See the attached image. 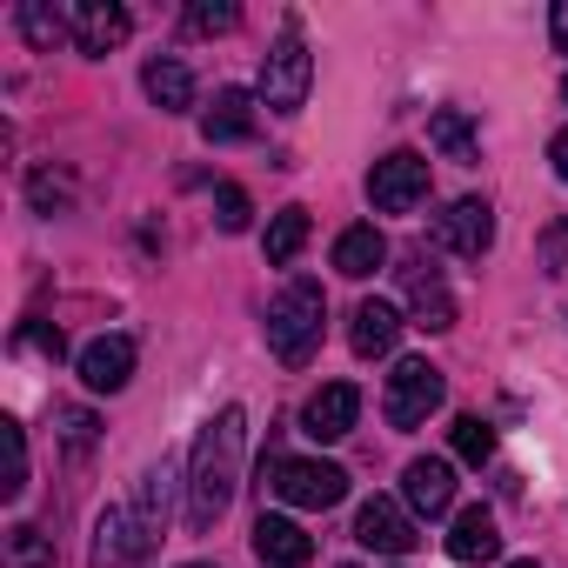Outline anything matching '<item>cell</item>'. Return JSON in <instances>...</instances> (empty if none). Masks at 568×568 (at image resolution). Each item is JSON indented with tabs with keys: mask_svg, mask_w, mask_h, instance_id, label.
<instances>
[{
	"mask_svg": "<svg viewBox=\"0 0 568 568\" xmlns=\"http://www.w3.org/2000/svg\"><path fill=\"white\" fill-rule=\"evenodd\" d=\"M241 448H247V415L241 408H221L201 435H194V455H187V528L194 535H207L221 515H227V501H234V488H241Z\"/></svg>",
	"mask_w": 568,
	"mask_h": 568,
	"instance_id": "1",
	"label": "cell"
},
{
	"mask_svg": "<svg viewBox=\"0 0 568 568\" xmlns=\"http://www.w3.org/2000/svg\"><path fill=\"white\" fill-rule=\"evenodd\" d=\"M322 322H328L322 281H288V288L267 302V355L281 368H308L315 348H322Z\"/></svg>",
	"mask_w": 568,
	"mask_h": 568,
	"instance_id": "2",
	"label": "cell"
},
{
	"mask_svg": "<svg viewBox=\"0 0 568 568\" xmlns=\"http://www.w3.org/2000/svg\"><path fill=\"white\" fill-rule=\"evenodd\" d=\"M308 81H315V54H308L302 28L288 21V28H281V41L261 54V101L274 114H302L308 108Z\"/></svg>",
	"mask_w": 568,
	"mask_h": 568,
	"instance_id": "3",
	"label": "cell"
},
{
	"mask_svg": "<svg viewBox=\"0 0 568 568\" xmlns=\"http://www.w3.org/2000/svg\"><path fill=\"white\" fill-rule=\"evenodd\" d=\"M261 488H267L274 501H288V508H315V515H322V508H335V501L348 495V475H342L335 462H295V455L281 462V455H274V462L261 468Z\"/></svg>",
	"mask_w": 568,
	"mask_h": 568,
	"instance_id": "4",
	"label": "cell"
},
{
	"mask_svg": "<svg viewBox=\"0 0 568 568\" xmlns=\"http://www.w3.org/2000/svg\"><path fill=\"white\" fill-rule=\"evenodd\" d=\"M442 402H448V375H442L435 362H422V355L395 362V375H388V388H382V415H388V428H422Z\"/></svg>",
	"mask_w": 568,
	"mask_h": 568,
	"instance_id": "5",
	"label": "cell"
},
{
	"mask_svg": "<svg viewBox=\"0 0 568 568\" xmlns=\"http://www.w3.org/2000/svg\"><path fill=\"white\" fill-rule=\"evenodd\" d=\"M368 201H375L382 214H408V207H422V201H428V161H422L415 148L382 154V161L368 168Z\"/></svg>",
	"mask_w": 568,
	"mask_h": 568,
	"instance_id": "6",
	"label": "cell"
},
{
	"mask_svg": "<svg viewBox=\"0 0 568 568\" xmlns=\"http://www.w3.org/2000/svg\"><path fill=\"white\" fill-rule=\"evenodd\" d=\"M402 295H408V322L415 328H428V335H448L455 328V295H448V281H442V267L428 254H415L402 267Z\"/></svg>",
	"mask_w": 568,
	"mask_h": 568,
	"instance_id": "7",
	"label": "cell"
},
{
	"mask_svg": "<svg viewBox=\"0 0 568 568\" xmlns=\"http://www.w3.org/2000/svg\"><path fill=\"white\" fill-rule=\"evenodd\" d=\"M435 241H442L448 254H462V261H481V254L495 247V207H488L481 194L448 201V207L435 214Z\"/></svg>",
	"mask_w": 568,
	"mask_h": 568,
	"instance_id": "8",
	"label": "cell"
},
{
	"mask_svg": "<svg viewBox=\"0 0 568 568\" xmlns=\"http://www.w3.org/2000/svg\"><path fill=\"white\" fill-rule=\"evenodd\" d=\"M355 541L375 548V555H408L422 535H415V515H408L402 501L375 495V501H362V515H355Z\"/></svg>",
	"mask_w": 568,
	"mask_h": 568,
	"instance_id": "9",
	"label": "cell"
},
{
	"mask_svg": "<svg viewBox=\"0 0 568 568\" xmlns=\"http://www.w3.org/2000/svg\"><path fill=\"white\" fill-rule=\"evenodd\" d=\"M402 501H408V515H448L455 508V468L442 462V455H415L408 468H402Z\"/></svg>",
	"mask_w": 568,
	"mask_h": 568,
	"instance_id": "10",
	"label": "cell"
},
{
	"mask_svg": "<svg viewBox=\"0 0 568 568\" xmlns=\"http://www.w3.org/2000/svg\"><path fill=\"white\" fill-rule=\"evenodd\" d=\"M254 555H261V568H308V561H315V535H308L302 521H288V515H267V508H261V521H254Z\"/></svg>",
	"mask_w": 568,
	"mask_h": 568,
	"instance_id": "11",
	"label": "cell"
},
{
	"mask_svg": "<svg viewBox=\"0 0 568 568\" xmlns=\"http://www.w3.org/2000/svg\"><path fill=\"white\" fill-rule=\"evenodd\" d=\"M148 548H154V541H148V528H141L134 508H108V515L94 521V568H134Z\"/></svg>",
	"mask_w": 568,
	"mask_h": 568,
	"instance_id": "12",
	"label": "cell"
},
{
	"mask_svg": "<svg viewBox=\"0 0 568 568\" xmlns=\"http://www.w3.org/2000/svg\"><path fill=\"white\" fill-rule=\"evenodd\" d=\"M81 382L94 395H121L134 382V335H101L81 348Z\"/></svg>",
	"mask_w": 568,
	"mask_h": 568,
	"instance_id": "13",
	"label": "cell"
},
{
	"mask_svg": "<svg viewBox=\"0 0 568 568\" xmlns=\"http://www.w3.org/2000/svg\"><path fill=\"white\" fill-rule=\"evenodd\" d=\"M355 415H362V388H355V382H328V388L308 395L302 428H308L315 442H342V435L355 428Z\"/></svg>",
	"mask_w": 568,
	"mask_h": 568,
	"instance_id": "14",
	"label": "cell"
},
{
	"mask_svg": "<svg viewBox=\"0 0 568 568\" xmlns=\"http://www.w3.org/2000/svg\"><path fill=\"white\" fill-rule=\"evenodd\" d=\"M68 14H74V48L81 54H114L134 34V14L114 8V0H81V8H68Z\"/></svg>",
	"mask_w": 568,
	"mask_h": 568,
	"instance_id": "15",
	"label": "cell"
},
{
	"mask_svg": "<svg viewBox=\"0 0 568 568\" xmlns=\"http://www.w3.org/2000/svg\"><path fill=\"white\" fill-rule=\"evenodd\" d=\"M254 134V94L247 88H221L214 108L201 114V141L207 148H227V141H247Z\"/></svg>",
	"mask_w": 568,
	"mask_h": 568,
	"instance_id": "16",
	"label": "cell"
},
{
	"mask_svg": "<svg viewBox=\"0 0 568 568\" xmlns=\"http://www.w3.org/2000/svg\"><path fill=\"white\" fill-rule=\"evenodd\" d=\"M348 342H355V355H362V362L395 355V342H402V308H388V302H362V308H355V322H348Z\"/></svg>",
	"mask_w": 568,
	"mask_h": 568,
	"instance_id": "17",
	"label": "cell"
},
{
	"mask_svg": "<svg viewBox=\"0 0 568 568\" xmlns=\"http://www.w3.org/2000/svg\"><path fill=\"white\" fill-rule=\"evenodd\" d=\"M448 555H455V561H468V568L501 555V528H495V515H488L481 501L455 515V528H448Z\"/></svg>",
	"mask_w": 568,
	"mask_h": 568,
	"instance_id": "18",
	"label": "cell"
},
{
	"mask_svg": "<svg viewBox=\"0 0 568 568\" xmlns=\"http://www.w3.org/2000/svg\"><path fill=\"white\" fill-rule=\"evenodd\" d=\"M388 261V241H382V227H342L335 234V274H348V281H368L375 267Z\"/></svg>",
	"mask_w": 568,
	"mask_h": 568,
	"instance_id": "19",
	"label": "cell"
},
{
	"mask_svg": "<svg viewBox=\"0 0 568 568\" xmlns=\"http://www.w3.org/2000/svg\"><path fill=\"white\" fill-rule=\"evenodd\" d=\"M141 88H148V101L161 108V114H187L194 108V74L181 68V61H148V74H141Z\"/></svg>",
	"mask_w": 568,
	"mask_h": 568,
	"instance_id": "20",
	"label": "cell"
},
{
	"mask_svg": "<svg viewBox=\"0 0 568 568\" xmlns=\"http://www.w3.org/2000/svg\"><path fill=\"white\" fill-rule=\"evenodd\" d=\"M134 515H141V528H148V541L168 535V515H174V462H154V468L141 475V501H134Z\"/></svg>",
	"mask_w": 568,
	"mask_h": 568,
	"instance_id": "21",
	"label": "cell"
},
{
	"mask_svg": "<svg viewBox=\"0 0 568 568\" xmlns=\"http://www.w3.org/2000/svg\"><path fill=\"white\" fill-rule=\"evenodd\" d=\"M261 247H267V267H288V261L308 247V207H281V214L267 221Z\"/></svg>",
	"mask_w": 568,
	"mask_h": 568,
	"instance_id": "22",
	"label": "cell"
},
{
	"mask_svg": "<svg viewBox=\"0 0 568 568\" xmlns=\"http://www.w3.org/2000/svg\"><path fill=\"white\" fill-rule=\"evenodd\" d=\"M14 28L28 34V48H54V41H68L74 34V14H61V8H41V0H21V8H14Z\"/></svg>",
	"mask_w": 568,
	"mask_h": 568,
	"instance_id": "23",
	"label": "cell"
},
{
	"mask_svg": "<svg viewBox=\"0 0 568 568\" xmlns=\"http://www.w3.org/2000/svg\"><path fill=\"white\" fill-rule=\"evenodd\" d=\"M428 141H435L448 161H462V168H468V161H481V148H475V121H468L462 108H442V114L428 121Z\"/></svg>",
	"mask_w": 568,
	"mask_h": 568,
	"instance_id": "24",
	"label": "cell"
},
{
	"mask_svg": "<svg viewBox=\"0 0 568 568\" xmlns=\"http://www.w3.org/2000/svg\"><path fill=\"white\" fill-rule=\"evenodd\" d=\"M8 568H54V541L41 528H8Z\"/></svg>",
	"mask_w": 568,
	"mask_h": 568,
	"instance_id": "25",
	"label": "cell"
},
{
	"mask_svg": "<svg viewBox=\"0 0 568 568\" xmlns=\"http://www.w3.org/2000/svg\"><path fill=\"white\" fill-rule=\"evenodd\" d=\"M234 28H241L234 0H194L187 8V34H234Z\"/></svg>",
	"mask_w": 568,
	"mask_h": 568,
	"instance_id": "26",
	"label": "cell"
},
{
	"mask_svg": "<svg viewBox=\"0 0 568 568\" xmlns=\"http://www.w3.org/2000/svg\"><path fill=\"white\" fill-rule=\"evenodd\" d=\"M0 428H8V481H0V495L21 501L28 495V428L21 422H0Z\"/></svg>",
	"mask_w": 568,
	"mask_h": 568,
	"instance_id": "27",
	"label": "cell"
},
{
	"mask_svg": "<svg viewBox=\"0 0 568 568\" xmlns=\"http://www.w3.org/2000/svg\"><path fill=\"white\" fill-rule=\"evenodd\" d=\"M455 455H462V462H475V468H481V462H488V455H495V428H488V422H481V415H462V422H455Z\"/></svg>",
	"mask_w": 568,
	"mask_h": 568,
	"instance_id": "28",
	"label": "cell"
},
{
	"mask_svg": "<svg viewBox=\"0 0 568 568\" xmlns=\"http://www.w3.org/2000/svg\"><path fill=\"white\" fill-rule=\"evenodd\" d=\"M68 194H74V187H68V181H54V168H34V174H28V201H34L41 214L68 207Z\"/></svg>",
	"mask_w": 568,
	"mask_h": 568,
	"instance_id": "29",
	"label": "cell"
},
{
	"mask_svg": "<svg viewBox=\"0 0 568 568\" xmlns=\"http://www.w3.org/2000/svg\"><path fill=\"white\" fill-rule=\"evenodd\" d=\"M54 422H61V442H68L74 455H88V448H94V428H101V422H94L88 408H54Z\"/></svg>",
	"mask_w": 568,
	"mask_h": 568,
	"instance_id": "30",
	"label": "cell"
},
{
	"mask_svg": "<svg viewBox=\"0 0 568 568\" xmlns=\"http://www.w3.org/2000/svg\"><path fill=\"white\" fill-rule=\"evenodd\" d=\"M247 214H254V207H247V194L227 181V187L214 194V221H221V234H241V227H247Z\"/></svg>",
	"mask_w": 568,
	"mask_h": 568,
	"instance_id": "31",
	"label": "cell"
},
{
	"mask_svg": "<svg viewBox=\"0 0 568 568\" xmlns=\"http://www.w3.org/2000/svg\"><path fill=\"white\" fill-rule=\"evenodd\" d=\"M561 261H568V221H555V227L541 234V267L561 274Z\"/></svg>",
	"mask_w": 568,
	"mask_h": 568,
	"instance_id": "32",
	"label": "cell"
},
{
	"mask_svg": "<svg viewBox=\"0 0 568 568\" xmlns=\"http://www.w3.org/2000/svg\"><path fill=\"white\" fill-rule=\"evenodd\" d=\"M548 34H555V54H568V0L548 8Z\"/></svg>",
	"mask_w": 568,
	"mask_h": 568,
	"instance_id": "33",
	"label": "cell"
},
{
	"mask_svg": "<svg viewBox=\"0 0 568 568\" xmlns=\"http://www.w3.org/2000/svg\"><path fill=\"white\" fill-rule=\"evenodd\" d=\"M28 342H34L41 355H54V362H61V348H68V342H61V328H28Z\"/></svg>",
	"mask_w": 568,
	"mask_h": 568,
	"instance_id": "34",
	"label": "cell"
},
{
	"mask_svg": "<svg viewBox=\"0 0 568 568\" xmlns=\"http://www.w3.org/2000/svg\"><path fill=\"white\" fill-rule=\"evenodd\" d=\"M548 161H555V174H561V181H568V128H561V134H555V141H548Z\"/></svg>",
	"mask_w": 568,
	"mask_h": 568,
	"instance_id": "35",
	"label": "cell"
},
{
	"mask_svg": "<svg viewBox=\"0 0 568 568\" xmlns=\"http://www.w3.org/2000/svg\"><path fill=\"white\" fill-rule=\"evenodd\" d=\"M508 568H541V561H508Z\"/></svg>",
	"mask_w": 568,
	"mask_h": 568,
	"instance_id": "36",
	"label": "cell"
},
{
	"mask_svg": "<svg viewBox=\"0 0 568 568\" xmlns=\"http://www.w3.org/2000/svg\"><path fill=\"white\" fill-rule=\"evenodd\" d=\"M561 94H568V81H561Z\"/></svg>",
	"mask_w": 568,
	"mask_h": 568,
	"instance_id": "37",
	"label": "cell"
},
{
	"mask_svg": "<svg viewBox=\"0 0 568 568\" xmlns=\"http://www.w3.org/2000/svg\"><path fill=\"white\" fill-rule=\"evenodd\" d=\"M187 568H201V561H187Z\"/></svg>",
	"mask_w": 568,
	"mask_h": 568,
	"instance_id": "38",
	"label": "cell"
}]
</instances>
